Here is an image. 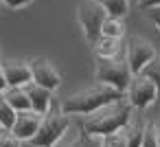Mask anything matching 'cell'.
Listing matches in <instances>:
<instances>
[{"mask_svg":"<svg viewBox=\"0 0 160 147\" xmlns=\"http://www.w3.org/2000/svg\"><path fill=\"white\" fill-rule=\"evenodd\" d=\"M132 112H134V105L123 97V99H118V101H114V103H108V105H103L101 110L88 114V116L81 121L79 127H81L83 132L92 134V136L103 138V136H108V134L121 132V129L129 123Z\"/></svg>","mask_w":160,"mask_h":147,"instance_id":"obj_1","label":"cell"},{"mask_svg":"<svg viewBox=\"0 0 160 147\" xmlns=\"http://www.w3.org/2000/svg\"><path fill=\"white\" fill-rule=\"evenodd\" d=\"M125 94L123 92H118V90H114V88H110V86H105V84H97V86H90V88H86V90H79V92H75V94H70V97H66L64 101H62V112L64 114H77V116H88V114H92V112H97V110H101L103 105H108V103H114V101H118V99H123Z\"/></svg>","mask_w":160,"mask_h":147,"instance_id":"obj_2","label":"cell"},{"mask_svg":"<svg viewBox=\"0 0 160 147\" xmlns=\"http://www.w3.org/2000/svg\"><path fill=\"white\" fill-rule=\"evenodd\" d=\"M132 77L134 75H132V68L125 57H118V55L116 57H97V66H94L97 84H105L125 94Z\"/></svg>","mask_w":160,"mask_h":147,"instance_id":"obj_3","label":"cell"},{"mask_svg":"<svg viewBox=\"0 0 160 147\" xmlns=\"http://www.w3.org/2000/svg\"><path fill=\"white\" fill-rule=\"evenodd\" d=\"M68 127H70V114H64L62 110L59 112L51 110L48 114L42 116L38 134L27 143L33 147H57L62 143V138L66 136Z\"/></svg>","mask_w":160,"mask_h":147,"instance_id":"obj_4","label":"cell"},{"mask_svg":"<svg viewBox=\"0 0 160 147\" xmlns=\"http://www.w3.org/2000/svg\"><path fill=\"white\" fill-rule=\"evenodd\" d=\"M105 18H108V11L99 0H81L77 5V20L81 24L83 38L88 40L90 46L101 38V29H103Z\"/></svg>","mask_w":160,"mask_h":147,"instance_id":"obj_5","label":"cell"},{"mask_svg":"<svg viewBox=\"0 0 160 147\" xmlns=\"http://www.w3.org/2000/svg\"><path fill=\"white\" fill-rule=\"evenodd\" d=\"M125 99L134 105V110H147L149 105L158 101V86L142 73L134 75L125 90Z\"/></svg>","mask_w":160,"mask_h":147,"instance_id":"obj_6","label":"cell"},{"mask_svg":"<svg viewBox=\"0 0 160 147\" xmlns=\"http://www.w3.org/2000/svg\"><path fill=\"white\" fill-rule=\"evenodd\" d=\"M158 53H156V48H153V44L149 42V40H145V38H129V42H127V53H125V59H127V64H129V68H132V75H140L145 68H147V64L156 57Z\"/></svg>","mask_w":160,"mask_h":147,"instance_id":"obj_7","label":"cell"},{"mask_svg":"<svg viewBox=\"0 0 160 147\" xmlns=\"http://www.w3.org/2000/svg\"><path fill=\"white\" fill-rule=\"evenodd\" d=\"M31 73H33V81L48 88V90H57L62 86V77L57 73V68L46 59V57H35L31 59Z\"/></svg>","mask_w":160,"mask_h":147,"instance_id":"obj_8","label":"cell"},{"mask_svg":"<svg viewBox=\"0 0 160 147\" xmlns=\"http://www.w3.org/2000/svg\"><path fill=\"white\" fill-rule=\"evenodd\" d=\"M2 70L7 77L9 88H24L27 84L33 81V73H31V62H22V59H2Z\"/></svg>","mask_w":160,"mask_h":147,"instance_id":"obj_9","label":"cell"},{"mask_svg":"<svg viewBox=\"0 0 160 147\" xmlns=\"http://www.w3.org/2000/svg\"><path fill=\"white\" fill-rule=\"evenodd\" d=\"M42 116H44V114H40V112H35V110L18 112V116H16V123H13L11 132H13L18 138H22V140L27 143V140H31V138L38 134L40 123H42Z\"/></svg>","mask_w":160,"mask_h":147,"instance_id":"obj_10","label":"cell"},{"mask_svg":"<svg viewBox=\"0 0 160 147\" xmlns=\"http://www.w3.org/2000/svg\"><path fill=\"white\" fill-rule=\"evenodd\" d=\"M24 88H27L29 99H31V108L40 114H48L51 108H53V90H48V88H44L35 81L27 84Z\"/></svg>","mask_w":160,"mask_h":147,"instance_id":"obj_11","label":"cell"},{"mask_svg":"<svg viewBox=\"0 0 160 147\" xmlns=\"http://www.w3.org/2000/svg\"><path fill=\"white\" fill-rule=\"evenodd\" d=\"M92 51H94L97 57H116V55L121 53V40L101 35V38L92 44Z\"/></svg>","mask_w":160,"mask_h":147,"instance_id":"obj_12","label":"cell"},{"mask_svg":"<svg viewBox=\"0 0 160 147\" xmlns=\"http://www.w3.org/2000/svg\"><path fill=\"white\" fill-rule=\"evenodd\" d=\"M145 125L142 121H136L134 116L129 119V123L123 127V134L127 138V147H140L142 145V136H145Z\"/></svg>","mask_w":160,"mask_h":147,"instance_id":"obj_13","label":"cell"},{"mask_svg":"<svg viewBox=\"0 0 160 147\" xmlns=\"http://www.w3.org/2000/svg\"><path fill=\"white\" fill-rule=\"evenodd\" d=\"M5 97H7V101L18 110V112H24V110H33L31 108V99H29V94H27V88H7L5 90Z\"/></svg>","mask_w":160,"mask_h":147,"instance_id":"obj_14","label":"cell"},{"mask_svg":"<svg viewBox=\"0 0 160 147\" xmlns=\"http://www.w3.org/2000/svg\"><path fill=\"white\" fill-rule=\"evenodd\" d=\"M16 116H18V110L7 101L5 92H0V125H2V129H11L16 123Z\"/></svg>","mask_w":160,"mask_h":147,"instance_id":"obj_15","label":"cell"},{"mask_svg":"<svg viewBox=\"0 0 160 147\" xmlns=\"http://www.w3.org/2000/svg\"><path fill=\"white\" fill-rule=\"evenodd\" d=\"M101 35H108V38H116V40H121V38L125 35L123 18H112V16H108V18H105V22H103Z\"/></svg>","mask_w":160,"mask_h":147,"instance_id":"obj_16","label":"cell"},{"mask_svg":"<svg viewBox=\"0 0 160 147\" xmlns=\"http://www.w3.org/2000/svg\"><path fill=\"white\" fill-rule=\"evenodd\" d=\"M99 3L105 7L108 16L112 18H125L129 11V0H99Z\"/></svg>","mask_w":160,"mask_h":147,"instance_id":"obj_17","label":"cell"},{"mask_svg":"<svg viewBox=\"0 0 160 147\" xmlns=\"http://www.w3.org/2000/svg\"><path fill=\"white\" fill-rule=\"evenodd\" d=\"M142 75H147V77L158 86V101H160V55H156V57L147 64V68L142 70Z\"/></svg>","mask_w":160,"mask_h":147,"instance_id":"obj_18","label":"cell"},{"mask_svg":"<svg viewBox=\"0 0 160 147\" xmlns=\"http://www.w3.org/2000/svg\"><path fill=\"white\" fill-rule=\"evenodd\" d=\"M68 147H101V138H99V136H92V134H88V132H83V129L79 127L77 140H75L72 145H68Z\"/></svg>","mask_w":160,"mask_h":147,"instance_id":"obj_19","label":"cell"},{"mask_svg":"<svg viewBox=\"0 0 160 147\" xmlns=\"http://www.w3.org/2000/svg\"><path fill=\"white\" fill-rule=\"evenodd\" d=\"M101 147H127V138H125L123 129L103 136V138H101Z\"/></svg>","mask_w":160,"mask_h":147,"instance_id":"obj_20","label":"cell"},{"mask_svg":"<svg viewBox=\"0 0 160 147\" xmlns=\"http://www.w3.org/2000/svg\"><path fill=\"white\" fill-rule=\"evenodd\" d=\"M24 140L18 138L11 129H2L0 132V147H22Z\"/></svg>","mask_w":160,"mask_h":147,"instance_id":"obj_21","label":"cell"},{"mask_svg":"<svg viewBox=\"0 0 160 147\" xmlns=\"http://www.w3.org/2000/svg\"><path fill=\"white\" fill-rule=\"evenodd\" d=\"M140 147H158V129L153 123L145 125V136H142V145Z\"/></svg>","mask_w":160,"mask_h":147,"instance_id":"obj_22","label":"cell"},{"mask_svg":"<svg viewBox=\"0 0 160 147\" xmlns=\"http://www.w3.org/2000/svg\"><path fill=\"white\" fill-rule=\"evenodd\" d=\"M145 16L156 24V29L160 31V7H149V9H145Z\"/></svg>","mask_w":160,"mask_h":147,"instance_id":"obj_23","label":"cell"},{"mask_svg":"<svg viewBox=\"0 0 160 147\" xmlns=\"http://www.w3.org/2000/svg\"><path fill=\"white\" fill-rule=\"evenodd\" d=\"M2 3L9 7V9H22V7H27V5H31L33 0H2Z\"/></svg>","mask_w":160,"mask_h":147,"instance_id":"obj_24","label":"cell"},{"mask_svg":"<svg viewBox=\"0 0 160 147\" xmlns=\"http://www.w3.org/2000/svg\"><path fill=\"white\" fill-rule=\"evenodd\" d=\"M138 7L145 11L149 7H160V0H138Z\"/></svg>","mask_w":160,"mask_h":147,"instance_id":"obj_25","label":"cell"},{"mask_svg":"<svg viewBox=\"0 0 160 147\" xmlns=\"http://www.w3.org/2000/svg\"><path fill=\"white\" fill-rule=\"evenodd\" d=\"M9 88V84H7V77H5V70H2V62H0V92H5Z\"/></svg>","mask_w":160,"mask_h":147,"instance_id":"obj_26","label":"cell"},{"mask_svg":"<svg viewBox=\"0 0 160 147\" xmlns=\"http://www.w3.org/2000/svg\"><path fill=\"white\" fill-rule=\"evenodd\" d=\"M158 147H160V129H158Z\"/></svg>","mask_w":160,"mask_h":147,"instance_id":"obj_27","label":"cell"},{"mask_svg":"<svg viewBox=\"0 0 160 147\" xmlns=\"http://www.w3.org/2000/svg\"><path fill=\"white\" fill-rule=\"evenodd\" d=\"M0 132H2V125H0Z\"/></svg>","mask_w":160,"mask_h":147,"instance_id":"obj_28","label":"cell"}]
</instances>
